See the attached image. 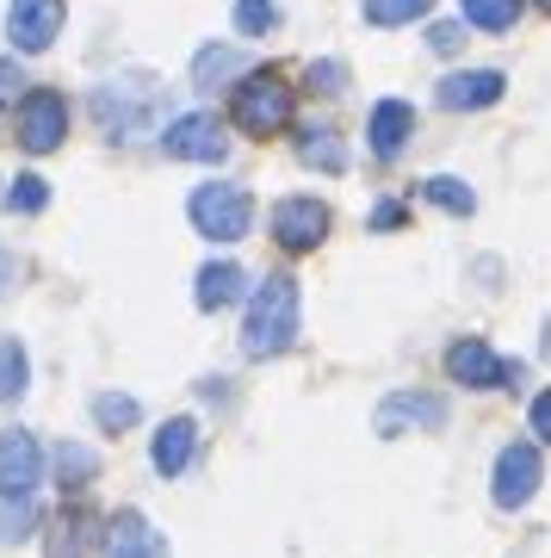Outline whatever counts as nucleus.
Here are the masks:
<instances>
[{
  "label": "nucleus",
  "instance_id": "26",
  "mask_svg": "<svg viewBox=\"0 0 551 558\" xmlns=\"http://www.w3.org/2000/svg\"><path fill=\"white\" fill-rule=\"evenodd\" d=\"M273 25H279L273 0H236V32H242V38H267Z\"/></svg>",
  "mask_w": 551,
  "mask_h": 558
},
{
  "label": "nucleus",
  "instance_id": "20",
  "mask_svg": "<svg viewBox=\"0 0 551 558\" xmlns=\"http://www.w3.org/2000/svg\"><path fill=\"white\" fill-rule=\"evenodd\" d=\"M94 472H99V453H94V447H81V440H62V447H57V478H62V490H87V484H94Z\"/></svg>",
  "mask_w": 551,
  "mask_h": 558
},
{
  "label": "nucleus",
  "instance_id": "1",
  "mask_svg": "<svg viewBox=\"0 0 551 558\" xmlns=\"http://www.w3.org/2000/svg\"><path fill=\"white\" fill-rule=\"evenodd\" d=\"M297 341V279L273 274L248 299V323H242V354L248 360H279Z\"/></svg>",
  "mask_w": 551,
  "mask_h": 558
},
{
  "label": "nucleus",
  "instance_id": "35",
  "mask_svg": "<svg viewBox=\"0 0 551 558\" xmlns=\"http://www.w3.org/2000/svg\"><path fill=\"white\" fill-rule=\"evenodd\" d=\"M546 354H551V323H546Z\"/></svg>",
  "mask_w": 551,
  "mask_h": 558
},
{
  "label": "nucleus",
  "instance_id": "28",
  "mask_svg": "<svg viewBox=\"0 0 551 558\" xmlns=\"http://www.w3.org/2000/svg\"><path fill=\"white\" fill-rule=\"evenodd\" d=\"M7 205H13V211H44V205H50V186H44L38 174H20L7 186Z\"/></svg>",
  "mask_w": 551,
  "mask_h": 558
},
{
  "label": "nucleus",
  "instance_id": "7",
  "mask_svg": "<svg viewBox=\"0 0 551 558\" xmlns=\"http://www.w3.org/2000/svg\"><path fill=\"white\" fill-rule=\"evenodd\" d=\"M38 484H44L38 435H25V428H0V497H32Z\"/></svg>",
  "mask_w": 551,
  "mask_h": 558
},
{
  "label": "nucleus",
  "instance_id": "33",
  "mask_svg": "<svg viewBox=\"0 0 551 558\" xmlns=\"http://www.w3.org/2000/svg\"><path fill=\"white\" fill-rule=\"evenodd\" d=\"M13 279H20V255H13V248H7V242H0V299H7V292H13Z\"/></svg>",
  "mask_w": 551,
  "mask_h": 558
},
{
  "label": "nucleus",
  "instance_id": "32",
  "mask_svg": "<svg viewBox=\"0 0 551 558\" xmlns=\"http://www.w3.org/2000/svg\"><path fill=\"white\" fill-rule=\"evenodd\" d=\"M532 435L551 440V391H539V398H532Z\"/></svg>",
  "mask_w": 551,
  "mask_h": 558
},
{
  "label": "nucleus",
  "instance_id": "15",
  "mask_svg": "<svg viewBox=\"0 0 551 558\" xmlns=\"http://www.w3.org/2000/svg\"><path fill=\"white\" fill-rule=\"evenodd\" d=\"M193 447H198V422H193V416H174V422L156 435L149 459H156L161 478H180V472H186V459H193Z\"/></svg>",
  "mask_w": 551,
  "mask_h": 558
},
{
  "label": "nucleus",
  "instance_id": "6",
  "mask_svg": "<svg viewBox=\"0 0 551 558\" xmlns=\"http://www.w3.org/2000/svg\"><path fill=\"white\" fill-rule=\"evenodd\" d=\"M539 478H546V465H539V447H532V440L502 447V453H495V490H490L495 509H527Z\"/></svg>",
  "mask_w": 551,
  "mask_h": 558
},
{
  "label": "nucleus",
  "instance_id": "23",
  "mask_svg": "<svg viewBox=\"0 0 551 558\" xmlns=\"http://www.w3.org/2000/svg\"><path fill=\"white\" fill-rule=\"evenodd\" d=\"M465 7V25H477V32H514V20H521V0H458Z\"/></svg>",
  "mask_w": 551,
  "mask_h": 558
},
{
  "label": "nucleus",
  "instance_id": "25",
  "mask_svg": "<svg viewBox=\"0 0 551 558\" xmlns=\"http://www.w3.org/2000/svg\"><path fill=\"white\" fill-rule=\"evenodd\" d=\"M143 410H137V398H119V391H106V398H94V422L106 428V435H119V428H131Z\"/></svg>",
  "mask_w": 551,
  "mask_h": 558
},
{
  "label": "nucleus",
  "instance_id": "19",
  "mask_svg": "<svg viewBox=\"0 0 551 558\" xmlns=\"http://www.w3.org/2000/svg\"><path fill=\"white\" fill-rule=\"evenodd\" d=\"M248 75V57L242 50H217V44H205L193 57V87H223V81Z\"/></svg>",
  "mask_w": 551,
  "mask_h": 558
},
{
  "label": "nucleus",
  "instance_id": "14",
  "mask_svg": "<svg viewBox=\"0 0 551 558\" xmlns=\"http://www.w3.org/2000/svg\"><path fill=\"white\" fill-rule=\"evenodd\" d=\"M366 137H372V156L378 161H396V156H403V143L415 137V106L378 100L372 106V124H366Z\"/></svg>",
  "mask_w": 551,
  "mask_h": 558
},
{
  "label": "nucleus",
  "instance_id": "27",
  "mask_svg": "<svg viewBox=\"0 0 551 558\" xmlns=\"http://www.w3.org/2000/svg\"><path fill=\"white\" fill-rule=\"evenodd\" d=\"M32 497H0V546H7V539H25L32 534Z\"/></svg>",
  "mask_w": 551,
  "mask_h": 558
},
{
  "label": "nucleus",
  "instance_id": "31",
  "mask_svg": "<svg viewBox=\"0 0 551 558\" xmlns=\"http://www.w3.org/2000/svg\"><path fill=\"white\" fill-rule=\"evenodd\" d=\"M13 94H20V62L0 57V106H13Z\"/></svg>",
  "mask_w": 551,
  "mask_h": 558
},
{
  "label": "nucleus",
  "instance_id": "2",
  "mask_svg": "<svg viewBox=\"0 0 551 558\" xmlns=\"http://www.w3.org/2000/svg\"><path fill=\"white\" fill-rule=\"evenodd\" d=\"M186 218H193L198 236L211 242H242L248 236V223H255V199L230 186V180H211V186H198L193 199H186Z\"/></svg>",
  "mask_w": 551,
  "mask_h": 558
},
{
  "label": "nucleus",
  "instance_id": "9",
  "mask_svg": "<svg viewBox=\"0 0 551 558\" xmlns=\"http://www.w3.org/2000/svg\"><path fill=\"white\" fill-rule=\"evenodd\" d=\"M62 32V0H13V13H7V38L20 57H38L50 50Z\"/></svg>",
  "mask_w": 551,
  "mask_h": 558
},
{
  "label": "nucleus",
  "instance_id": "5",
  "mask_svg": "<svg viewBox=\"0 0 551 558\" xmlns=\"http://www.w3.org/2000/svg\"><path fill=\"white\" fill-rule=\"evenodd\" d=\"M62 137H69V100H62L57 87H32L20 100V149L50 156Z\"/></svg>",
  "mask_w": 551,
  "mask_h": 558
},
{
  "label": "nucleus",
  "instance_id": "36",
  "mask_svg": "<svg viewBox=\"0 0 551 558\" xmlns=\"http://www.w3.org/2000/svg\"><path fill=\"white\" fill-rule=\"evenodd\" d=\"M532 7H546V13H551V0H532Z\"/></svg>",
  "mask_w": 551,
  "mask_h": 558
},
{
  "label": "nucleus",
  "instance_id": "12",
  "mask_svg": "<svg viewBox=\"0 0 551 558\" xmlns=\"http://www.w3.org/2000/svg\"><path fill=\"white\" fill-rule=\"evenodd\" d=\"M106 558H168V539L149 527L143 509H119L106 521Z\"/></svg>",
  "mask_w": 551,
  "mask_h": 558
},
{
  "label": "nucleus",
  "instance_id": "8",
  "mask_svg": "<svg viewBox=\"0 0 551 558\" xmlns=\"http://www.w3.org/2000/svg\"><path fill=\"white\" fill-rule=\"evenodd\" d=\"M161 149H168L174 161H223L230 137H223L217 112H186V119H174L168 131H161Z\"/></svg>",
  "mask_w": 551,
  "mask_h": 558
},
{
  "label": "nucleus",
  "instance_id": "34",
  "mask_svg": "<svg viewBox=\"0 0 551 558\" xmlns=\"http://www.w3.org/2000/svg\"><path fill=\"white\" fill-rule=\"evenodd\" d=\"M372 223H378V230H391V223H403V211H396V205L384 199V205H372Z\"/></svg>",
  "mask_w": 551,
  "mask_h": 558
},
{
  "label": "nucleus",
  "instance_id": "18",
  "mask_svg": "<svg viewBox=\"0 0 551 558\" xmlns=\"http://www.w3.org/2000/svg\"><path fill=\"white\" fill-rule=\"evenodd\" d=\"M94 119L106 124V131H137V124L149 119V100H124L119 81H112V87H99L94 94Z\"/></svg>",
  "mask_w": 551,
  "mask_h": 558
},
{
  "label": "nucleus",
  "instance_id": "13",
  "mask_svg": "<svg viewBox=\"0 0 551 558\" xmlns=\"http://www.w3.org/2000/svg\"><path fill=\"white\" fill-rule=\"evenodd\" d=\"M502 69H465V75H446L440 81V94L433 100L446 106V112H483V106H495L502 100Z\"/></svg>",
  "mask_w": 551,
  "mask_h": 558
},
{
  "label": "nucleus",
  "instance_id": "16",
  "mask_svg": "<svg viewBox=\"0 0 551 558\" xmlns=\"http://www.w3.org/2000/svg\"><path fill=\"white\" fill-rule=\"evenodd\" d=\"M242 286H248V279H242V267L236 260H211V267H205V274H198V311H223V304H236L242 299Z\"/></svg>",
  "mask_w": 551,
  "mask_h": 558
},
{
  "label": "nucleus",
  "instance_id": "21",
  "mask_svg": "<svg viewBox=\"0 0 551 558\" xmlns=\"http://www.w3.org/2000/svg\"><path fill=\"white\" fill-rule=\"evenodd\" d=\"M421 199H428V205H440V211H453V218H472V211H477V193L465 186V180H453V174H433V180H421Z\"/></svg>",
  "mask_w": 551,
  "mask_h": 558
},
{
  "label": "nucleus",
  "instance_id": "11",
  "mask_svg": "<svg viewBox=\"0 0 551 558\" xmlns=\"http://www.w3.org/2000/svg\"><path fill=\"white\" fill-rule=\"evenodd\" d=\"M440 428L446 422V398H433V391H396V398H384L378 403V435L391 440V435H403V428Z\"/></svg>",
  "mask_w": 551,
  "mask_h": 558
},
{
  "label": "nucleus",
  "instance_id": "10",
  "mask_svg": "<svg viewBox=\"0 0 551 558\" xmlns=\"http://www.w3.org/2000/svg\"><path fill=\"white\" fill-rule=\"evenodd\" d=\"M322 236H329V205H316V199H279L273 205V242L279 248L304 255V248H316Z\"/></svg>",
  "mask_w": 551,
  "mask_h": 558
},
{
  "label": "nucleus",
  "instance_id": "30",
  "mask_svg": "<svg viewBox=\"0 0 551 558\" xmlns=\"http://www.w3.org/2000/svg\"><path fill=\"white\" fill-rule=\"evenodd\" d=\"M428 44L440 50V57H453L458 44H465V25H453V20H446V25H433V32H428Z\"/></svg>",
  "mask_w": 551,
  "mask_h": 558
},
{
  "label": "nucleus",
  "instance_id": "17",
  "mask_svg": "<svg viewBox=\"0 0 551 558\" xmlns=\"http://www.w3.org/2000/svg\"><path fill=\"white\" fill-rule=\"evenodd\" d=\"M297 161L304 168H322V174H341L347 168V149L329 124H310V131H297Z\"/></svg>",
  "mask_w": 551,
  "mask_h": 558
},
{
  "label": "nucleus",
  "instance_id": "4",
  "mask_svg": "<svg viewBox=\"0 0 551 558\" xmlns=\"http://www.w3.org/2000/svg\"><path fill=\"white\" fill-rule=\"evenodd\" d=\"M446 379L472 385V391H502V385L521 379V366H514V360H502L490 341L465 336V341H453V348H446Z\"/></svg>",
  "mask_w": 551,
  "mask_h": 558
},
{
  "label": "nucleus",
  "instance_id": "3",
  "mask_svg": "<svg viewBox=\"0 0 551 558\" xmlns=\"http://www.w3.org/2000/svg\"><path fill=\"white\" fill-rule=\"evenodd\" d=\"M230 112H236V124L248 131V137H273V131L292 124V87H285L273 69H255V75H242Z\"/></svg>",
  "mask_w": 551,
  "mask_h": 558
},
{
  "label": "nucleus",
  "instance_id": "22",
  "mask_svg": "<svg viewBox=\"0 0 551 558\" xmlns=\"http://www.w3.org/2000/svg\"><path fill=\"white\" fill-rule=\"evenodd\" d=\"M32 379V360H25L20 336H0V403H13Z\"/></svg>",
  "mask_w": 551,
  "mask_h": 558
},
{
  "label": "nucleus",
  "instance_id": "29",
  "mask_svg": "<svg viewBox=\"0 0 551 558\" xmlns=\"http://www.w3.org/2000/svg\"><path fill=\"white\" fill-rule=\"evenodd\" d=\"M310 87L316 94H341V87H347V62H335V57L310 62Z\"/></svg>",
  "mask_w": 551,
  "mask_h": 558
},
{
  "label": "nucleus",
  "instance_id": "24",
  "mask_svg": "<svg viewBox=\"0 0 551 558\" xmlns=\"http://www.w3.org/2000/svg\"><path fill=\"white\" fill-rule=\"evenodd\" d=\"M433 0H366V25H415Z\"/></svg>",
  "mask_w": 551,
  "mask_h": 558
}]
</instances>
